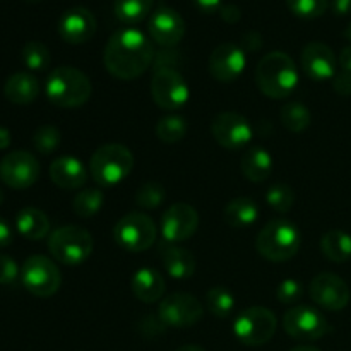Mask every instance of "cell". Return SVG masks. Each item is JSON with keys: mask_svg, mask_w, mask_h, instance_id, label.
Wrapping results in <instances>:
<instances>
[{"mask_svg": "<svg viewBox=\"0 0 351 351\" xmlns=\"http://www.w3.org/2000/svg\"><path fill=\"white\" fill-rule=\"evenodd\" d=\"M154 55L153 43L143 31L123 27L110 36L103 51V64L113 77L132 81L151 67Z\"/></svg>", "mask_w": 351, "mask_h": 351, "instance_id": "obj_1", "label": "cell"}, {"mask_svg": "<svg viewBox=\"0 0 351 351\" xmlns=\"http://www.w3.org/2000/svg\"><path fill=\"white\" fill-rule=\"evenodd\" d=\"M256 82L267 98H287L298 86L297 64L285 51H271L257 64Z\"/></svg>", "mask_w": 351, "mask_h": 351, "instance_id": "obj_2", "label": "cell"}, {"mask_svg": "<svg viewBox=\"0 0 351 351\" xmlns=\"http://www.w3.org/2000/svg\"><path fill=\"white\" fill-rule=\"evenodd\" d=\"M45 93L55 106L77 108L91 98L93 84L82 71L71 65H62L48 74Z\"/></svg>", "mask_w": 351, "mask_h": 351, "instance_id": "obj_3", "label": "cell"}, {"mask_svg": "<svg viewBox=\"0 0 351 351\" xmlns=\"http://www.w3.org/2000/svg\"><path fill=\"white\" fill-rule=\"evenodd\" d=\"M256 245L264 259L273 263L290 261L300 250V230L288 219H273L259 232Z\"/></svg>", "mask_w": 351, "mask_h": 351, "instance_id": "obj_4", "label": "cell"}, {"mask_svg": "<svg viewBox=\"0 0 351 351\" xmlns=\"http://www.w3.org/2000/svg\"><path fill=\"white\" fill-rule=\"evenodd\" d=\"M134 168V156L123 144H105L93 153L89 173L99 187H115Z\"/></svg>", "mask_w": 351, "mask_h": 351, "instance_id": "obj_5", "label": "cell"}, {"mask_svg": "<svg viewBox=\"0 0 351 351\" xmlns=\"http://www.w3.org/2000/svg\"><path fill=\"white\" fill-rule=\"evenodd\" d=\"M95 249L91 233L75 225L60 226L50 233L48 250L55 261L67 266H77L89 259Z\"/></svg>", "mask_w": 351, "mask_h": 351, "instance_id": "obj_6", "label": "cell"}, {"mask_svg": "<svg viewBox=\"0 0 351 351\" xmlns=\"http://www.w3.org/2000/svg\"><path fill=\"white\" fill-rule=\"evenodd\" d=\"M158 230L153 219L144 213H129L117 221L113 239L129 252H144L154 245Z\"/></svg>", "mask_w": 351, "mask_h": 351, "instance_id": "obj_7", "label": "cell"}, {"mask_svg": "<svg viewBox=\"0 0 351 351\" xmlns=\"http://www.w3.org/2000/svg\"><path fill=\"white\" fill-rule=\"evenodd\" d=\"M276 315L266 307H250L240 312L233 322L237 339L247 346L266 345L276 332Z\"/></svg>", "mask_w": 351, "mask_h": 351, "instance_id": "obj_8", "label": "cell"}, {"mask_svg": "<svg viewBox=\"0 0 351 351\" xmlns=\"http://www.w3.org/2000/svg\"><path fill=\"white\" fill-rule=\"evenodd\" d=\"M21 281L34 297L48 298L60 288L62 274L57 264L47 256H31L21 267Z\"/></svg>", "mask_w": 351, "mask_h": 351, "instance_id": "obj_9", "label": "cell"}, {"mask_svg": "<svg viewBox=\"0 0 351 351\" xmlns=\"http://www.w3.org/2000/svg\"><path fill=\"white\" fill-rule=\"evenodd\" d=\"M151 95L160 108L175 112L187 105L191 89L177 69H158L151 79Z\"/></svg>", "mask_w": 351, "mask_h": 351, "instance_id": "obj_10", "label": "cell"}, {"mask_svg": "<svg viewBox=\"0 0 351 351\" xmlns=\"http://www.w3.org/2000/svg\"><path fill=\"white\" fill-rule=\"evenodd\" d=\"M204 314V307L197 297L191 293H173L161 300L158 317L167 328H191L197 324Z\"/></svg>", "mask_w": 351, "mask_h": 351, "instance_id": "obj_11", "label": "cell"}, {"mask_svg": "<svg viewBox=\"0 0 351 351\" xmlns=\"http://www.w3.org/2000/svg\"><path fill=\"white\" fill-rule=\"evenodd\" d=\"M283 329L298 341H315L328 335L329 322L317 308L298 305L283 315Z\"/></svg>", "mask_w": 351, "mask_h": 351, "instance_id": "obj_12", "label": "cell"}, {"mask_svg": "<svg viewBox=\"0 0 351 351\" xmlns=\"http://www.w3.org/2000/svg\"><path fill=\"white\" fill-rule=\"evenodd\" d=\"M0 178L16 191L31 187L40 178V163L29 151H10L0 161Z\"/></svg>", "mask_w": 351, "mask_h": 351, "instance_id": "obj_13", "label": "cell"}, {"mask_svg": "<svg viewBox=\"0 0 351 351\" xmlns=\"http://www.w3.org/2000/svg\"><path fill=\"white\" fill-rule=\"evenodd\" d=\"M211 134L219 146L230 151H239L249 146L254 130L249 120L235 112H221L213 119Z\"/></svg>", "mask_w": 351, "mask_h": 351, "instance_id": "obj_14", "label": "cell"}, {"mask_svg": "<svg viewBox=\"0 0 351 351\" xmlns=\"http://www.w3.org/2000/svg\"><path fill=\"white\" fill-rule=\"evenodd\" d=\"M199 228V213L194 206L187 202H175L165 209L161 216V233L165 242L178 243L185 242Z\"/></svg>", "mask_w": 351, "mask_h": 351, "instance_id": "obj_15", "label": "cell"}, {"mask_svg": "<svg viewBox=\"0 0 351 351\" xmlns=\"http://www.w3.org/2000/svg\"><path fill=\"white\" fill-rule=\"evenodd\" d=\"M311 298L326 311H343L350 304V288L345 280L332 273H321L311 281Z\"/></svg>", "mask_w": 351, "mask_h": 351, "instance_id": "obj_16", "label": "cell"}, {"mask_svg": "<svg viewBox=\"0 0 351 351\" xmlns=\"http://www.w3.org/2000/svg\"><path fill=\"white\" fill-rule=\"evenodd\" d=\"M147 31L154 43L171 48L185 36V21L180 12L168 5H160L149 16Z\"/></svg>", "mask_w": 351, "mask_h": 351, "instance_id": "obj_17", "label": "cell"}, {"mask_svg": "<svg viewBox=\"0 0 351 351\" xmlns=\"http://www.w3.org/2000/svg\"><path fill=\"white\" fill-rule=\"evenodd\" d=\"M247 55L237 43H221L209 55V72L219 82H233L242 75Z\"/></svg>", "mask_w": 351, "mask_h": 351, "instance_id": "obj_18", "label": "cell"}, {"mask_svg": "<svg viewBox=\"0 0 351 351\" xmlns=\"http://www.w3.org/2000/svg\"><path fill=\"white\" fill-rule=\"evenodd\" d=\"M336 65H338V58L331 47L326 43L312 41L305 45L302 50V69L312 81L324 82L332 79L336 75Z\"/></svg>", "mask_w": 351, "mask_h": 351, "instance_id": "obj_19", "label": "cell"}, {"mask_svg": "<svg viewBox=\"0 0 351 351\" xmlns=\"http://www.w3.org/2000/svg\"><path fill=\"white\" fill-rule=\"evenodd\" d=\"M96 33V19L86 7H72L62 14L58 21V34L71 45H81L91 40Z\"/></svg>", "mask_w": 351, "mask_h": 351, "instance_id": "obj_20", "label": "cell"}, {"mask_svg": "<svg viewBox=\"0 0 351 351\" xmlns=\"http://www.w3.org/2000/svg\"><path fill=\"white\" fill-rule=\"evenodd\" d=\"M50 178L64 191L81 189L88 180V170L81 160L74 156H60L50 165Z\"/></svg>", "mask_w": 351, "mask_h": 351, "instance_id": "obj_21", "label": "cell"}, {"mask_svg": "<svg viewBox=\"0 0 351 351\" xmlns=\"http://www.w3.org/2000/svg\"><path fill=\"white\" fill-rule=\"evenodd\" d=\"M160 257L165 271L175 280H187V278L194 276L197 263L191 250L165 242L160 247Z\"/></svg>", "mask_w": 351, "mask_h": 351, "instance_id": "obj_22", "label": "cell"}, {"mask_svg": "<svg viewBox=\"0 0 351 351\" xmlns=\"http://www.w3.org/2000/svg\"><path fill=\"white\" fill-rule=\"evenodd\" d=\"M165 278L160 271L153 267H141L132 276V291L144 304H153L160 300L165 293Z\"/></svg>", "mask_w": 351, "mask_h": 351, "instance_id": "obj_23", "label": "cell"}, {"mask_svg": "<svg viewBox=\"0 0 351 351\" xmlns=\"http://www.w3.org/2000/svg\"><path fill=\"white\" fill-rule=\"evenodd\" d=\"M40 95V82L29 72L12 74L3 84V96L14 105H29Z\"/></svg>", "mask_w": 351, "mask_h": 351, "instance_id": "obj_24", "label": "cell"}, {"mask_svg": "<svg viewBox=\"0 0 351 351\" xmlns=\"http://www.w3.org/2000/svg\"><path fill=\"white\" fill-rule=\"evenodd\" d=\"M242 173L254 184L267 180L273 173V156L269 151L261 146L249 147L242 156Z\"/></svg>", "mask_w": 351, "mask_h": 351, "instance_id": "obj_25", "label": "cell"}, {"mask_svg": "<svg viewBox=\"0 0 351 351\" xmlns=\"http://www.w3.org/2000/svg\"><path fill=\"white\" fill-rule=\"evenodd\" d=\"M16 228L24 239L41 240L50 233V219L41 209L24 208L17 213Z\"/></svg>", "mask_w": 351, "mask_h": 351, "instance_id": "obj_26", "label": "cell"}, {"mask_svg": "<svg viewBox=\"0 0 351 351\" xmlns=\"http://www.w3.org/2000/svg\"><path fill=\"white\" fill-rule=\"evenodd\" d=\"M261 215L259 206L256 204V201L249 197H237L233 201H230L225 206V221L228 223L232 228H247V226L254 225L257 221Z\"/></svg>", "mask_w": 351, "mask_h": 351, "instance_id": "obj_27", "label": "cell"}, {"mask_svg": "<svg viewBox=\"0 0 351 351\" xmlns=\"http://www.w3.org/2000/svg\"><path fill=\"white\" fill-rule=\"evenodd\" d=\"M321 250L332 263H346L351 259V235L343 230H331L322 235Z\"/></svg>", "mask_w": 351, "mask_h": 351, "instance_id": "obj_28", "label": "cell"}, {"mask_svg": "<svg viewBox=\"0 0 351 351\" xmlns=\"http://www.w3.org/2000/svg\"><path fill=\"white\" fill-rule=\"evenodd\" d=\"M154 0H115L113 10H115L117 19L122 21L123 24L143 23L144 19L151 16Z\"/></svg>", "mask_w": 351, "mask_h": 351, "instance_id": "obj_29", "label": "cell"}, {"mask_svg": "<svg viewBox=\"0 0 351 351\" xmlns=\"http://www.w3.org/2000/svg\"><path fill=\"white\" fill-rule=\"evenodd\" d=\"M280 117L283 125L293 134L304 132L312 122L311 110H308L304 103H297V101L285 105L283 108H281Z\"/></svg>", "mask_w": 351, "mask_h": 351, "instance_id": "obj_30", "label": "cell"}, {"mask_svg": "<svg viewBox=\"0 0 351 351\" xmlns=\"http://www.w3.org/2000/svg\"><path fill=\"white\" fill-rule=\"evenodd\" d=\"M206 307L215 317L226 319L235 308V297L225 287H213L206 295Z\"/></svg>", "mask_w": 351, "mask_h": 351, "instance_id": "obj_31", "label": "cell"}, {"mask_svg": "<svg viewBox=\"0 0 351 351\" xmlns=\"http://www.w3.org/2000/svg\"><path fill=\"white\" fill-rule=\"evenodd\" d=\"M103 201H105V194H103L101 189H84L74 197L72 208L79 218L88 219L101 209Z\"/></svg>", "mask_w": 351, "mask_h": 351, "instance_id": "obj_32", "label": "cell"}, {"mask_svg": "<svg viewBox=\"0 0 351 351\" xmlns=\"http://www.w3.org/2000/svg\"><path fill=\"white\" fill-rule=\"evenodd\" d=\"M189 125L184 117L180 115H168L158 120L156 123V136L158 139L167 144H175L182 141L187 134Z\"/></svg>", "mask_w": 351, "mask_h": 351, "instance_id": "obj_33", "label": "cell"}, {"mask_svg": "<svg viewBox=\"0 0 351 351\" xmlns=\"http://www.w3.org/2000/svg\"><path fill=\"white\" fill-rule=\"evenodd\" d=\"M21 58L29 71H45L51 62L50 50L41 41H27L21 50Z\"/></svg>", "mask_w": 351, "mask_h": 351, "instance_id": "obj_34", "label": "cell"}, {"mask_svg": "<svg viewBox=\"0 0 351 351\" xmlns=\"http://www.w3.org/2000/svg\"><path fill=\"white\" fill-rule=\"evenodd\" d=\"M266 202L278 213H288L295 204V192L287 184H274L266 192Z\"/></svg>", "mask_w": 351, "mask_h": 351, "instance_id": "obj_35", "label": "cell"}, {"mask_svg": "<svg viewBox=\"0 0 351 351\" xmlns=\"http://www.w3.org/2000/svg\"><path fill=\"white\" fill-rule=\"evenodd\" d=\"M62 143V134L60 130L55 125H41L36 129L33 136V146L34 149L40 151L41 154H51L53 151L58 149Z\"/></svg>", "mask_w": 351, "mask_h": 351, "instance_id": "obj_36", "label": "cell"}, {"mask_svg": "<svg viewBox=\"0 0 351 351\" xmlns=\"http://www.w3.org/2000/svg\"><path fill=\"white\" fill-rule=\"evenodd\" d=\"M167 199L165 194V187L158 182H147V184L141 185L139 191L136 192V202L139 208L143 209H156Z\"/></svg>", "mask_w": 351, "mask_h": 351, "instance_id": "obj_37", "label": "cell"}, {"mask_svg": "<svg viewBox=\"0 0 351 351\" xmlns=\"http://www.w3.org/2000/svg\"><path fill=\"white\" fill-rule=\"evenodd\" d=\"M291 12L300 19H317L328 10V0H287Z\"/></svg>", "mask_w": 351, "mask_h": 351, "instance_id": "obj_38", "label": "cell"}, {"mask_svg": "<svg viewBox=\"0 0 351 351\" xmlns=\"http://www.w3.org/2000/svg\"><path fill=\"white\" fill-rule=\"evenodd\" d=\"M302 295H304V285L298 280H293V278L283 280L276 288V298L281 304H297L302 298Z\"/></svg>", "mask_w": 351, "mask_h": 351, "instance_id": "obj_39", "label": "cell"}, {"mask_svg": "<svg viewBox=\"0 0 351 351\" xmlns=\"http://www.w3.org/2000/svg\"><path fill=\"white\" fill-rule=\"evenodd\" d=\"M21 271L16 261L9 256H0V285L3 287H12L19 280Z\"/></svg>", "mask_w": 351, "mask_h": 351, "instance_id": "obj_40", "label": "cell"}, {"mask_svg": "<svg viewBox=\"0 0 351 351\" xmlns=\"http://www.w3.org/2000/svg\"><path fill=\"white\" fill-rule=\"evenodd\" d=\"M332 88L339 96H351V74L341 72L332 77Z\"/></svg>", "mask_w": 351, "mask_h": 351, "instance_id": "obj_41", "label": "cell"}, {"mask_svg": "<svg viewBox=\"0 0 351 351\" xmlns=\"http://www.w3.org/2000/svg\"><path fill=\"white\" fill-rule=\"evenodd\" d=\"M219 16H221V19L225 23L235 24L242 17V12H240V9L235 3H226V5H221V9H219Z\"/></svg>", "mask_w": 351, "mask_h": 351, "instance_id": "obj_42", "label": "cell"}, {"mask_svg": "<svg viewBox=\"0 0 351 351\" xmlns=\"http://www.w3.org/2000/svg\"><path fill=\"white\" fill-rule=\"evenodd\" d=\"M12 239H14L12 228H10L9 223L0 216V249L9 247L10 243H12Z\"/></svg>", "mask_w": 351, "mask_h": 351, "instance_id": "obj_43", "label": "cell"}, {"mask_svg": "<svg viewBox=\"0 0 351 351\" xmlns=\"http://www.w3.org/2000/svg\"><path fill=\"white\" fill-rule=\"evenodd\" d=\"M192 2L195 3V7H197L199 10H202V12H216V10L221 9L223 5V0H192Z\"/></svg>", "mask_w": 351, "mask_h": 351, "instance_id": "obj_44", "label": "cell"}, {"mask_svg": "<svg viewBox=\"0 0 351 351\" xmlns=\"http://www.w3.org/2000/svg\"><path fill=\"white\" fill-rule=\"evenodd\" d=\"M263 45V40H261V34L257 31H249V33L243 36V48L249 51L257 50Z\"/></svg>", "mask_w": 351, "mask_h": 351, "instance_id": "obj_45", "label": "cell"}, {"mask_svg": "<svg viewBox=\"0 0 351 351\" xmlns=\"http://www.w3.org/2000/svg\"><path fill=\"white\" fill-rule=\"evenodd\" d=\"M331 7L336 16H348V14H351V0H332Z\"/></svg>", "mask_w": 351, "mask_h": 351, "instance_id": "obj_46", "label": "cell"}, {"mask_svg": "<svg viewBox=\"0 0 351 351\" xmlns=\"http://www.w3.org/2000/svg\"><path fill=\"white\" fill-rule=\"evenodd\" d=\"M339 65H341L343 72L351 74V47H345L339 53Z\"/></svg>", "mask_w": 351, "mask_h": 351, "instance_id": "obj_47", "label": "cell"}, {"mask_svg": "<svg viewBox=\"0 0 351 351\" xmlns=\"http://www.w3.org/2000/svg\"><path fill=\"white\" fill-rule=\"evenodd\" d=\"M10 146V130L7 127L0 125V151L7 149Z\"/></svg>", "mask_w": 351, "mask_h": 351, "instance_id": "obj_48", "label": "cell"}, {"mask_svg": "<svg viewBox=\"0 0 351 351\" xmlns=\"http://www.w3.org/2000/svg\"><path fill=\"white\" fill-rule=\"evenodd\" d=\"M177 351H206L202 346H197V345H184L180 346Z\"/></svg>", "mask_w": 351, "mask_h": 351, "instance_id": "obj_49", "label": "cell"}, {"mask_svg": "<svg viewBox=\"0 0 351 351\" xmlns=\"http://www.w3.org/2000/svg\"><path fill=\"white\" fill-rule=\"evenodd\" d=\"M290 351H321L319 348H315V346H308V345H300V346H295L293 350Z\"/></svg>", "mask_w": 351, "mask_h": 351, "instance_id": "obj_50", "label": "cell"}, {"mask_svg": "<svg viewBox=\"0 0 351 351\" xmlns=\"http://www.w3.org/2000/svg\"><path fill=\"white\" fill-rule=\"evenodd\" d=\"M345 36H346V38H348V40L351 41V21H350L348 27H346V31H345Z\"/></svg>", "mask_w": 351, "mask_h": 351, "instance_id": "obj_51", "label": "cell"}, {"mask_svg": "<svg viewBox=\"0 0 351 351\" xmlns=\"http://www.w3.org/2000/svg\"><path fill=\"white\" fill-rule=\"evenodd\" d=\"M27 3H40V2H43V0H26Z\"/></svg>", "mask_w": 351, "mask_h": 351, "instance_id": "obj_52", "label": "cell"}, {"mask_svg": "<svg viewBox=\"0 0 351 351\" xmlns=\"http://www.w3.org/2000/svg\"><path fill=\"white\" fill-rule=\"evenodd\" d=\"M2 202H3V194H2V191H0V206H2Z\"/></svg>", "mask_w": 351, "mask_h": 351, "instance_id": "obj_53", "label": "cell"}]
</instances>
